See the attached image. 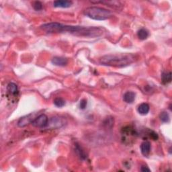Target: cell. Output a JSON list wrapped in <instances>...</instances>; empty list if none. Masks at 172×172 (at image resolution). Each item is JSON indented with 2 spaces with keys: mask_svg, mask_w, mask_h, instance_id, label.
<instances>
[{
  "mask_svg": "<svg viewBox=\"0 0 172 172\" xmlns=\"http://www.w3.org/2000/svg\"><path fill=\"white\" fill-rule=\"evenodd\" d=\"M42 30L49 34L69 32L75 36L86 37H98L101 36L103 32L100 28L82 27V26L64 25L57 22H51L40 26Z\"/></svg>",
  "mask_w": 172,
  "mask_h": 172,
  "instance_id": "cell-1",
  "label": "cell"
},
{
  "mask_svg": "<svg viewBox=\"0 0 172 172\" xmlns=\"http://www.w3.org/2000/svg\"><path fill=\"white\" fill-rule=\"evenodd\" d=\"M135 60V56L131 54L108 55L101 57L100 63L104 65L120 68L129 65Z\"/></svg>",
  "mask_w": 172,
  "mask_h": 172,
  "instance_id": "cell-2",
  "label": "cell"
},
{
  "mask_svg": "<svg viewBox=\"0 0 172 172\" xmlns=\"http://www.w3.org/2000/svg\"><path fill=\"white\" fill-rule=\"evenodd\" d=\"M84 14L95 20H106L113 16L108 10L100 7H90L84 11Z\"/></svg>",
  "mask_w": 172,
  "mask_h": 172,
  "instance_id": "cell-3",
  "label": "cell"
},
{
  "mask_svg": "<svg viewBox=\"0 0 172 172\" xmlns=\"http://www.w3.org/2000/svg\"><path fill=\"white\" fill-rule=\"evenodd\" d=\"M67 123V120L65 118L61 116H54L48 120V124L45 128L47 129H58L64 127Z\"/></svg>",
  "mask_w": 172,
  "mask_h": 172,
  "instance_id": "cell-4",
  "label": "cell"
},
{
  "mask_svg": "<svg viewBox=\"0 0 172 172\" xmlns=\"http://www.w3.org/2000/svg\"><path fill=\"white\" fill-rule=\"evenodd\" d=\"M48 122V118L45 114H40V115L36 117L32 122V125L34 127L37 128H45L47 127Z\"/></svg>",
  "mask_w": 172,
  "mask_h": 172,
  "instance_id": "cell-5",
  "label": "cell"
},
{
  "mask_svg": "<svg viewBox=\"0 0 172 172\" xmlns=\"http://www.w3.org/2000/svg\"><path fill=\"white\" fill-rule=\"evenodd\" d=\"M36 113H30L28 115L20 118L18 121V126L19 127L22 128L26 127L29 124H31L32 122L36 118Z\"/></svg>",
  "mask_w": 172,
  "mask_h": 172,
  "instance_id": "cell-6",
  "label": "cell"
},
{
  "mask_svg": "<svg viewBox=\"0 0 172 172\" xmlns=\"http://www.w3.org/2000/svg\"><path fill=\"white\" fill-rule=\"evenodd\" d=\"M51 62L56 66L65 67L68 64V60L66 58H64V57H55L52 58Z\"/></svg>",
  "mask_w": 172,
  "mask_h": 172,
  "instance_id": "cell-7",
  "label": "cell"
},
{
  "mask_svg": "<svg viewBox=\"0 0 172 172\" xmlns=\"http://www.w3.org/2000/svg\"><path fill=\"white\" fill-rule=\"evenodd\" d=\"M73 5V2L68 0H57L53 3V6L55 7H61V8H68Z\"/></svg>",
  "mask_w": 172,
  "mask_h": 172,
  "instance_id": "cell-8",
  "label": "cell"
},
{
  "mask_svg": "<svg viewBox=\"0 0 172 172\" xmlns=\"http://www.w3.org/2000/svg\"><path fill=\"white\" fill-rule=\"evenodd\" d=\"M141 153H142L145 157H147L150 153L151 151V143L149 141H145L144 142H143L141 145Z\"/></svg>",
  "mask_w": 172,
  "mask_h": 172,
  "instance_id": "cell-9",
  "label": "cell"
},
{
  "mask_svg": "<svg viewBox=\"0 0 172 172\" xmlns=\"http://www.w3.org/2000/svg\"><path fill=\"white\" fill-rule=\"evenodd\" d=\"M7 91L10 95H14V96L17 95L19 92L18 86L16 84H15L14 83H10L7 86Z\"/></svg>",
  "mask_w": 172,
  "mask_h": 172,
  "instance_id": "cell-10",
  "label": "cell"
},
{
  "mask_svg": "<svg viewBox=\"0 0 172 172\" xmlns=\"http://www.w3.org/2000/svg\"><path fill=\"white\" fill-rule=\"evenodd\" d=\"M135 100V94L132 91H127L123 95V100L128 104H132Z\"/></svg>",
  "mask_w": 172,
  "mask_h": 172,
  "instance_id": "cell-11",
  "label": "cell"
},
{
  "mask_svg": "<svg viewBox=\"0 0 172 172\" xmlns=\"http://www.w3.org/2000/svg\"><path fill=\"white\" fill-rule=\"evenodd\" d=\"M138 112L141 115H147V114L149 112L150 107L149 105L147 103H142L140 104L138 107Z\"/></svg>",
  "mask_w": 172,
  "mask_h": 172,
  "instance_id": "cell-12",
  "label": "cell"
},
{
  "mask_svg": "<svg viewBox=\"0 0 172 172\" xmlns=\"http://www.w3.org/2000/svg\"><path fill=\"white\" fill-rule=\"evenodd\" d=\"M91 3H102V4H106L112 7H119L121 6V3L118 1H104V2H91Z\"/></svg>",
  "mask_w": 172,
  "mask_h": 172,
  "instance_id": "cell-13",
  "label": "cell"
},
{
  "mask_svg": "<svg viewBox=\"0 0 172 172\" xmlns=\"http://www.w3.org/2000/svg\"><path fill=\"white\" fill-rule=\"evenodd\" d=\"M162 82L163 84L170 83L171 82V73L163 72L162 75Z\"/></svg>",
  "mask_w": 172,
  "mask_h": 172,
  "instance_id": "cell-14",
  "label": "cell"
},
{
  "mask_svg": "<svg viewBox=\"0 0 172 172\" xmlns=\"http://www.w3.org/2000/svg\"><path fill=\"white\" fill-rule=\"evenodd\" d=\"M114 118L111 116H108L104 120L103 125H104V127L106 128H112L114 126Z\"/></svg>",
  "mask_w": 172,
  "mask_h": 172,
  "instance_id": "cell-15",
  "label": "cell"
},
{
  "mask_svg": "<svg viewBox=\"0 0 172 172\" xmlns=\"http://www.w3.org/2000/svg\"><path fill=\"white\" fill-rule=\"evenodd\" d=\"M137 36H138V38L140 40H145L149 36V32L146 29L141 28L137 32Z\"/></svg>",
  "mask_w": 172,
  "mask_h": 172,
  "instance_id": "cell-16",
  "label": "cell"
},
{
  "mask_svg": "<svg viewBox=\"0 0 172 172\" xmlns=\"http://www.w3.org/2000/svg\"><path fill=\"white\" fill-rule=\"evenodd\" d=\"M159 118L160 120H162V122L167 123V122H169L170 121V115L167 112H162L160 114Z\"/></svg>",
  "mask_w": 172,
  "mask_h": 172,
  "instance_id": "cell-17",
  "label": "cell"
},
{
  "mask_svg": "<svg viewBox=\"0 0 172 172\" xmlns=\"http://www.w3.org/2000/svg\"><path fill=\"white\" fill-rule=\"evenodd\" d=\"M54 104L58 108H61L65 105V101L61 98H57L54 100Z\"/></svg>",
  "mask_w": 172,
  "mask_h": 172,
  "instance_id": "cell-18",
  "label": "cell"
},
{
  "mask_svg": "<svg viewBox=\"0 0 172 172\" xmlns=\"http://www.w3.org/2000/svg\"><path fill=\"white\" fill-rule=\"evenodd\" d=\"M34 9L36 11H40L43 9V4L40 2H34L32 4Z\"/></svg>",
  "mask_w": 172,
  "mask_h": 172,
  "instance_id": "cell-19",
  "label": "cell"
},
{
  "mask_svg": "<svg viewBox=\"0 0 172 172\" xmlns=\"http://www.w3.org/2000/svg\"><path fill=\"white\" fill-rule=\"evenodd\" d=\"M87 100H86V99H82V100L80 101V103H79L80 109L85 110L86 108L87 107Z\"/></svg>",
  "mask_w": 172,
  "mask_h": 172,
  "instance_id": "cell-20",
  "label": "cell"
},
{
  "mask_svg": "<svg viewBox=\"0 0 172 172\" xmlns=\"http://www.w3.org/2000/svg\"><path fill=\"white\" fill-rule=\"evenodd\" d=\"M76 150H77V151L79 153V155L82 158H83V159L86 158V155H85V153H84V152L82 150L81 147L77 146V149H76Z\"/></svg>",
  "mask_w": 172,
  "mask_h": 172,
  "instance_id": "cell-21",
  "label": "cell"
},
{
  "mask_svg": "<svg viewBox=\"0 0 172 172\" xmlns=\"http://www.w3.org/2000/svg\"><path fill=\"white\" fill-rule=\"evenodd\" d=\"M141 171L143 172H147V171H151V170L147 166H142L141 167Z\"/></svg>",
  "mask_w": 172,
  "mask_h": 172,
  "instance_id": "cell-22",
  "label": "cell"
}]
</instances>
